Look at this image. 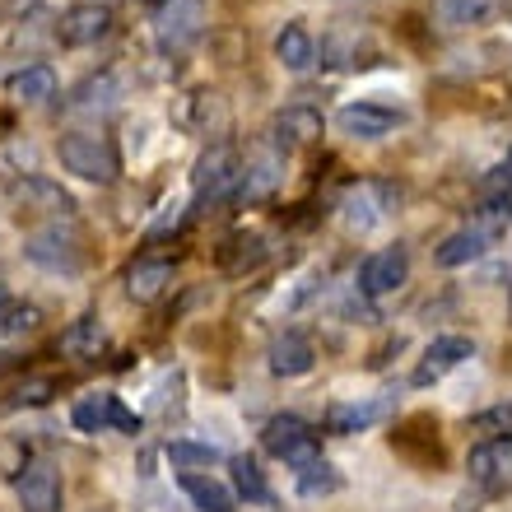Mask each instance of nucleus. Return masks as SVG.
<instances>
[{
  "instance_id": "obj_1",
  "label": "nucleus",
  "mask_w": 512,
  "mask_h": 512,
  "mask_svg": "<svg viewBox=\"0 0 512 512\" xmlns=\"http://www.w3.org/2000/svg\"><path fill=\"white\" fill-rule=\"evenodd\" d=\"M61 163H66V173L84 177V182H98V187H108L117 182L122 173V163H117V149L103 140V135H89V131H70L61 145H56Z\"/></svg>"
},
{
  "instance_id": "obj_2",
  "label": "nucleus",
  "mask_w": 512,
  "mask_h": 512,
  "mask_svg": "<svg viewBox=\"0 0 512 512\" xmlns=\"http://www.w3.org/2000/svg\"><path fill=\"white\" fill-rule=\"evenodd\" d=\"M261 443H266L270 457H280L284 466H294V471H308V466H317V461H322L317 433H312L298 415H280V419H270L266 433H261Z\"/></svg>"
},
{
  "instance_id": "obj_3",
  "label": "nucleus",
  "mask_w": 512,
  "mask_h": 512,
  "mask_svg": "<svg viewBox=\"0 0 512 512\" xmlns=\"http://www.w3.org/2000/svg\"><path fill=\"white\" fill-rule=\"evenodd\" d=\"M201 33H205V0H163L159 19H154L159 52H168V56L187 52Z\"/></svg>"
},
{
  "instance_id": "obj_4",
  "label": "nucleus",
  "mask_w": 512,
  "mask_h": 512,
  "mask_svg": "<svg viewBox=\"0 0 512 512\" xmlns=\"http://www.w3.org/2000/svg\"><path fill=\"white\" fill-rule=\"evenodd\" d=\"M70 424L80 433H103V429H122V433H140V419L126 410L117 396H108V391H94V396H84V401H75V410H70Z\"/></svg>"
},
{
  "instance_id": "obj_5",
  "label": "nucleus",
  "mask_w": 512,
  "mask_h": 512,
  "mask_svg": "<svg viewBox=\"0 0 512 512\" xmlns=\"http://www.w3.org/2000/svg\"><path fill=\"white\" fill-rule=\"evenodd\" d=\"M238 177H243V173H238V154H233L229 145L205 149L201 163H196V177H191V187H196V205L229 196V191L238 187Z\"/></svg>"
},
{
  "instance_id": "obj_6",
  "label": "nucleus",
  "mask_w": 512,
  "mask_h": 512,
  "mask_svg": "<svg viewBox=\"0 0 512 512\" xmlns=\"http://www.w3.org/2000/svg\"><path fill=\"white\" fill-rule=\"evenodd\" d=\"M405 275H410V252L405 247H382V252L364 256V266H359V294L382 298L391 289H401Z\"/></svg>"
},
{
  "instance_id": "obj_7",
  "label": "nucleus",
  "mask_w": 512,
  "mask_h": 512,
  "mask_svg": "<svg viewBox=\"0 0 512 512\" xmlns=\"http://www.w3.org/2000/svg\"><path fill=\"white\" fill-rule=\"evenodd\" d=\"M112 33V10L103 0H80L61 14V42L66 47H94Z\"/></svg>"
},
{
  "instance_id": "obj_8",
  "label": "nucleus",
  "mask_w": 512,
  "mask_h": 512,
  "mask_svg": "<svg viewBox=\"0 0 512 512\" xmlns=\"http://www.w3.org/2000/svg\"><path fill=\"white\" fill-rule=\"evenodd\" d=\"M336 126L350 140H382L401 126V112L396 108H382V103H350V108L336 112Z\"/></svg>"
},
{
  "instance_id": "obj_9",
  "label": "nucleus",
  "mask_w": 512,
  "mask_h": 512,
  "mask_svg": "<svg viewBox=\"0 0 512 512\" xmlns=\"http://www.w3.org/2000/svg\"><path fill=\"white\" fill-rule=\"evenodd\" d=\"M61 475L47 466V461H33L24 475H19V508L24 512H61Z\"/></svg>"
},
{
  "instance_id": "obj_10",
  "label": "nucleus",
  "mask_w": 512,
  "mask_h": 512,
  "mask_svg": "<svg viewBox=\"0 0 512 512\" xmlns=\"http://www.w3.org/2000/svg\"><path fill=\"white\" fill-rule=\"evenodd\" d=\"M475 354V345L466 336H438L424 350V359H419V368H415V387H429V382H438V378H447L452 368H461L466 359Z\"/></svg>"
},
{
  "instance_id": "obj_11",
  "label": "nucleus",
  "mask_w": 512,
  "mask_h": 512,
  "mask_svg": "<svg viewBox=\"0 0 512 512\" xmlns=\"http://www.w3.org/2000/svg\"><path fill=\"white\" fill-rule=\"evenodd\" d=\"M24 256L33 266H47V270H75L80 266V243H75V233L42 229L24 243Z\"/></svg>"
},
{
  "instance_id": "obj_12",
  "label": "nucleus",
  "mask_w": 512,
  "mask_h": 512,
  "mask_svg": "<svg viewBox=\"0 0 512 512\" xmlns=\"http://www.w3.org/2000/svg\"><path fill=\"white\" fill-rule=\"evenodd\" d=\"M270 373L275 378H303V373H312V364H317V350H312L308 336H298V331H284V336L270 340Z\"/></svg>"
},
{
  "instance_id": "obj_13",
  "label": "nucleus",
  "mask_w": 512,
  "mask_h": 512,
  "mask_svg": "<svg viewBox=\"0 0 512 512\" xmlns=\"http://www.w3.org/2000/svg\"><path fill=\"white\" fill-rule=\"evenodd\" d=\"M10 191H14V201L24 205V210H42V215H61V219L75 215L70 191H61L56 182H47V177H24V182H14Z\"/></svg>"
},
{
  "instance_id": "obj_14",
  "label": "nucleus",
  "mask_w": 512,
  "mask_h": 512,
  "mask_svg": "<svg viewBox=\"0 0 512 512\" xmlns=\"http://www.w3.org/2000/svg\"><path fill=\"white\" fill-rule=\"evenodd\" d=\"M173 284V261L168 256H140L131 270H126V294L135 303H154Z\"/></svg>"
},
{
  "instance_id": "obj_15",
  "label": "nucleus",
  "mask_w": 512,
  "mask_h": 512,
  "mask_svg": "<svg viewBox=\"0 0 512 512\" xmlns=\"http://www.w3.org/2000/svg\"><path fill=\"white\" fill-rule=\"evenodd\" d=\"M466 471H471V480H499V475H512V438L475 443L471 457H466Z\"/></svg>"
},
{
  "instance_id": "obj_16",
  "label": "nucleus",
  "mask_w": 512,
  "mask_h": 512,
  "mask_svg": "<svg viewBox=\"0 0 512 512\" xmlns=\"http://www.w3.org/2000/svg\"><path fill=\"white\" fill-rule=\"evenodd\" d=\"M340 215H345V224L350 229H373L382 219V191L373 187V182H359V187L345 191V201H340Z\"/></svg>"
},
{
  "instance_id": "obj_17",
  "label": "nucleus",
  "mask_w": 512,
  "mask_h": 512,
  "mask_svg": "<svg viewBox=\"0 0 512 512\" xmlns=\"http://www.w3.org/2000/svg\"><path fill=\"white\" fill-rule=\"evenodd\" d=\"M312 56H317V42H312V33L303 24H284L280 38H275V61H280L284 70H308Z\"/></svg>"
},
{
  "instance_id": "obj_18",
  "label": "nucleus",
  "mask_w": 512,
  "mask_h": 512,
  "mask_svg": "<svg viewBox=\"0 0 512 512\" xmlns=\"http://www.w3.org/2000/svg\"><path fill=\"white\" fill-rule=\"evenodd\" d=\"M182 494L196 503V512H233V508H238L233 489L219 485V480H210V475H201V471L182 475Z\"/></svg>"
},
{
  "instance_id": "obj_19",
  "label": "nucleus",
  "mask_w": 512,
  "mask_h": 512,
  "mask_svg": "<svg viewBox=\"0 0 512 512\" xmlns=\"http://www.w3.org/2000/svg\"><path fill=\"white\" fill-rule=\"evenodd\" d=\"M261 261H266V238L261 233H233L229 243L219 247V266L229 270V275H247Z\"/></svg>"
},
{
  "instance_id": "obj_20",
  "label": "nucleus",
  "mask_w": 512,
  "mask_h": 512,
  "mask_svg": "<svg viewBox=\"0 0 512 512\" xmlns=\"http://www.w3.org/2000/svg\"><path fill=\"white\" fill-rule=\"evenodd\" d=\"M387 415L382 401H350V405H331L326 410V429L331 433H364L368 424H378Z\"/></svg>"
},
{
  "instance_id": "obj_21",
  "label": "nucleus",
  "mask_w": 512,
  "mask_h": 512,
  "mask_svg": "<svg viewBox=\"0 0 512 512\" xmlns=\"http://www.w3.org/2000/svg\"><path fill=\"white\" fill-rule=\"evenodd\" d=\"M485 247H489V229H461V233H452V238H443V247L433 256H438V266L457 270V266H471Z\"/></svg>"
},
{
  "instance_id": "obj_22",
  "label": "nucleus",
  "mask_w": 512,
  "mask_h": 512,
  "mask_svg": "<svg viewBox=\"0 0 512 512\" xmlns=\"http://www.w3.org/2000/svg\"><path fill=\"white\" fill-rule=\"evenodd\" d=\"M10 94L19 98V103H52L56 98V70L52 66H24L19 75L10 80Z\"/></svg>"
},
{
  "instance_id": "obj_23",
  "label": "nucleus",
  "mask_w": 512,
  "mask_h": 512,
  "mask_svg": "<svg viewBox=\"0 0 512 512\" xmlns=\"http://www.w3.org/2000/svg\"><path fill=\"white\" fill-rule=\"evenodd\" d=\"M275 145L280 149H298V145H308L312 135H322V117H317V112L312 108H289L280 117V122H275Z\"/></svg>"
},
{
  "instance_id": "obj_24",
  "label": "nucleus",
  "mask_w": 512,
  "mask_h": 512,
  "mask_svg": "<svg viewBox=\"0 0 512 512\" xmlns=\"http://www.w3.org/2000/svg\"><path fill=\"white\" fill-rule=\"evenodd\" d=\"M168 461H173L182 475H196V471H205V466H215V461H219V447L191 443V438H177V443H168Z\"/></svg>"
},
{
  "instance_id": "obj_25",
  "label": "nucleus",
  "mask_w": 512,
  "mask_h": 512,
  "mask_svg": "<svg viewBox=\"0 0 512 512\" xmlns=\"http://www.w3.org/2000/svg\"><path fill=\"white\" fill-rule=\"evenodd\" d=\"M275 187H280V159H261V163H252V173L243 177L238 201H266Z\"/></svg>"
},
{
  "instance_id": "obj_26",
  "label": "nucleus",
  "mask_w": 512,
  "mask_h": 512,
  "mask_svg": "<svg viewBox=\"0 0 512 512\" xmlns=\"http://www.w3.org/2000/svg\"><path fill=\"white\" fill-rule=\"evenodd\" d=\"M233 485H238V494L247 503H270V485L252 457H233Z\"/></svg>"
},
{
  "instance_id": "obj_27",
  "label": "nucleus",
  "mask_w": 512,
  "mask_h": 512,
  "mask_svg": "<svg viewBox=\"0 0 512 512\" xmlns=\"http://www.w3.org/2000/svg\"><path fill=\"white\" fill-rule=\"evenodd\" d=\"M61 350L75 354V359H84V354H98V350H103V326H98L94 317L75 322L66 336H61Z\"/></svg>"
},
{
  "instance_id": "obj_28",
  "label": "nucleus",
  "mask_w": 512,
  "mask_h": 512,
  "mask_svg": "<svg viewBox=\"0 0 512 512\" xmlns=\"http://www.w3.org/2000/svg\"><path fill=\"white\" fill-rule=\"evenodd\" d=\"M117 103V80L112 75H89V80L75 89V108L94 112V108H112Z\"/></svg>"
},
{
  "instance_id": "obj_29",
  "label": "nucleus",
  "mask_w": 512,
  "mask_h": 512,
  "mask_svg": "<svg viewBox=\"0 0 512 512\" xmlns=\"http://www.w3.org/2000/svg\"><path fill=\"white\" fill-rule=\"evenodd\" d=\"M42 322V312L33 308V303H5V308H0V336H28V331H33V326Z\"/></svg>"
},
{
  "instance_id": "obj_30",
  "label": "nucleus",
  "mask_w": 512,
  "mask_h": 512,
  "mask_svg": "<svg viewBox=\"0 0 512 512\" xmlns=\"http://www.w3.org/2000/svg\"><path fill=\"white\" fill-rule=\"evenodd\" d=\"M471 429L485 433V443H494V438H512V401L494 405V410H485V415H475Z\"/></svg>"
},
{
  "instance_id": "obj_31",
  "label": "nucleus",
  "mask_w": 512,
  "mask_h": 512,
  "mask_svg": "<svg viewBox=\"0 0 512 512\" xmlns=\"http://www.w3.org/2000/svg\"><path fill=\"white\" fill-rule=\"evenodd\" d=\"M298 489H303V494H331V489H340V475L331 471L326 461H317L308 471H298Z\"/></svg>"
},
{
  "instance_id": "obj_32",
  "label": "nucleus",
  "mask_w": 512,
  "mask_h": 512,
  "mask_svg": "<svg viewBox=\"0 0 512 512\" xmlns=\"http://www.w3.org/2000/svg\"><path fill=\"white\" fill-rule=\"evenodd\" d=\"M480 14H485V0H443V19L452 28L471 24V19H480Z\"/></svg>"
},
{
  "instance_id": "obj_33",
  "label": "nucleus",
  "mask_w": 512,
  "mask_h": 512,
  "mask_svg": "<svg viewBox=\"0 0 512 512\" xmlns=\"http://www.w3.org/2000/svg\"><path fill=\"white\" fill-rule=\"evenodd\" d=\"M47 391H52V382H24V387H19V401L42 405V401H47Z\"/></svg>"
},
{
  "instance_id": "obj_34",
  "label": "nucleus",
  "mask_w": 512,
  "mask_h": 512,
  "mask_svg": "<svg viewBox=\"0 0 512 512\" xmlns=\"http://www.w3.org/2000/svg\"><path fill=\"white\" fill-rule=\"evenodd\" d=\"M5 303H10V294H5V289H0V308H5Z\"/></svg>"
},
{
  "instance_id": "obj_35",
  "label": "nucleus",
  "mask_w": 512,
  "mask_h": 512,
  "mask_svg": "<svg viewBox=\"0 0 512 512\" xmlns=\"http://www.w3.org/2000/svg\"><path fill=\"white\" fill-rule=\"evenodd\" d=\"M503 205H508V210H512V196H508V201H503Z\"/></svg>"
}]
</instances>
